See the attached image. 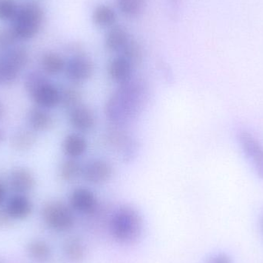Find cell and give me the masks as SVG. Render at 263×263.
Returning <instances> with one entry per match:
<instances>
[{"mask_svg": "<svg viewBox=\"0 0 263 263\" xmlns=\"http://www.w3.org/2000/svg\"><path fill=\"white\" fill-rule=\"evenodd\" d=\"M148 98V87L142 80L132 79L118 85L105 104V115L111 125L127 126L142 114Z\"/></svg>", "mask_w": 263, "mask_h": 263, "instance_id": "6da1fadb", "label": "cell"}, {"mask_svg": "<svg viewBox=\"0 0 263 263\" xmlns=\"http://www.w3.org/2000/svg\"><path fill=\"white\" fill-rule=\"evenodd\" d=\"M143 228L142 216L130 206L123 205L111 216L109 230L112 238L121 244L133 243L140 237Z\"/></svg>", "mask_w": 263, "mask_h": 263, "instance_id": "7a4b0ae2", "label": "cell"}, {"mask_svg": "<svg viewBox=\"0 0 263 263\" xmlns=\"http://www.w3.org/2000/svg\"><path fill=\"white\" fill-rule=\"evenodd\" d=\"M25 87L40 107L52 109L60 104L61 90L40 72H29L25 80Z\"/></svg>", "mask_w": 263, "mask_h": 263, "instance_id": "3957f363", "label": "cell"}, {"mask_svg": "<svg viewBox=\"0 0 263 263\" xmlns=\"http://www.w3.org/2000/svg\"><path fill=\"white\" fill-rule=\"evenodd\" d=\"M43 20V9L37 3H26L17 11L12 31L16 38L29 40L36 35Z\"/></svg>", "mask_w": 263, "mask_h": 263, "instance_id": "277c9868", "label": "cell"}, {"mask_svg": "<svg viewBox=\"0 0 263 263\" xmlns=\"http://www.w3.org/2000/svg\"><path fill=\"white\" fill-rule=\"evenodd\" d=\"M107 146L117 150L124 162H130L136 156L138 143L123 126L111 125L104 135Z\"/></svg>", "mask_w": 263, "mask_h": 263, "instance_id": "5b68a950", "label": "cell"}, {"mask_svg": "<svg viewBox=\"0 0 263 263\" xmlns=\"http://www.w3.org/2000/svg\"><path fill=\"white\" fill-rule=\"evenodd\" d=\"M28 60L29 55L23 48L6 51L0 57V84L9 85L15 82L20 71L27 64Z\"/></svg>", "mask_w": 263, "mask_h": 263, "instance_id": "8992f818", "label": "cell"}, {"mask_svg": "<svg viewBox=\"0 0 263 263\" xmlns=\"http://www.w3.org/2000/svg\"><path fill=\"white\" fill-rule=\"evenodd\" d=\"M43 217L46 225L55 231H68L75 224L72 208L59 201H52L45 205Z\"/></svg>", "mask_w": 263, "mask_h": 263, "instance_id": "52a82bcc", "label": "cell"}, {"mask_svg": "<svg viewBox=\"0 0 263 263\" xmlns=\"http://www.w3.org/2000/svg\"><path fill=\"white\" fill-rule=\"evenodd\" d=\"M114 168L109 161L104 159H90L83 165L82 178L91 185H100L111 180Z\"/></svg>", "mask_w": 263, "mask_h": 263, "instance_id": "ba28073f", "label": "cell"}, {"mask_svg": "<svg viewBox=\"0 0 263 263\" xmlns=\"http://www.w3.org/2000/svg\"><path fill=\"white\" fill-rule=\"evenodd\" d=\"M95 66L93 62L85 55L72 57L66 63V72L68 80L73 84H82L89 81L94 74Z\"/></svg>", "mask_w": 263, "mask_h": 263, "instance_id": "9c48e42d", "label": "cell"}, {"mask_svg": "<svg viewBox=\"0 0 263 263\" xmlns=\"http://www.w3.org/2000/svg\"><path fill=\"white\" fill-rule=\"evenodd\" d=\"M97 117L93 110L81 103L69 110V122L77 133L86 134L91 133L97 126Z\"/></svg>", "mask_w": 263, "mask_h": 263, "instance_id": "30bf717a", "label": "cell"}, {"mask_svg": "<svg viewBox=\"0 0 263 263\" xmlns=\"http://www.w3.org/2000/svg\"><path fill=\"white\" fill-rule=\"evenodd\" d=\"M69 203L72 210L86 215L95 213L99 206L95 193L86 187H79L72 190L69 196Z\"/></svg>", "mask_w": 263, "mask_h": 263, "instance_id": "8fae6325", "label": "cell"}, {"mask_svg": "<svg viewBox=\"0 0 263 263\" xmlns=\"http://www.w3.org/2000/svg\"><path fill=\"white\" fill-rule=\"evenodd\" d=\"M244 153L253 161L255 170L259 178L263 179V146L260 142L248 132H241L238 136Z\"/></svg>", "mask_w": 263, "mask_h": 263, "instance_id": "7c38bea8", "label": "cell"}, {"mask_svg": "<svg viewBox=\"0 0 263 263\" xmlns=\"http://www.w3.org/2000/svg\"><path fill=\"white\" fill-rule=\"evenodd\" d=\"M134 65L123 55L114 57L109 63L108 76L117 85L127 83L133 78Z\"/></svg>", "mask_w": 263, "mask_h": 263, "instance_id": "4fadbf2b", "label": "cell"}, {"mask_svg": "<svg viewBox=\"0 0 263 263\" xmlns=\"http://www.w3.org/2000/svg\"><path fill=\"white\" fill-rule=\"evenodd\" d=\"M87 139L80 133H72L66 135L62 143L63 153L69 159H78L86 154L88 150Z\"/></svg>", "mask_w": 263, "mask_h": 263, "instance_id": "5bb4252c", "label": "cell"}, {"mask_svg": "<svg viewBox=\"0 0 263 263\" xmlns=\"http://www.w3.org/2000/svg\"><path fill=\"white\" fill-rule=\"evenodd\" d=\"M130 40L126 29L122 26H114L106 34L105 47L109 52L120 53Z\"/></svg>", "mask_w": 263, "mask_h": 263, "instance_id": "9a60e30c", "label": "cell"}, {"mask_svg": "<svg viewBox=\"0 0 263 263\" xmlns=\"http://www.w3.org/2000/svg\"><path fill=\"white\" fill-rule=\"evenodd\" d=\"M11 187L17 193H26L31 191L35 185L33 174L27 168H18L11 173Z\"/></svg>", "mask_w": 263, "mask_h": 263, "instance_id": "2e32d148", "label": "cell"}, {"mask_svg": "<svg viewBox=\"0 0 263 263\" xmlns=\"http://www.w3.org/2000/svg\"><path fill=\"white\" fill-rule=\"evenodd\" d=\"M6 210L12 219H26L32 212V202L26 196L16 195L9 199Z\"/></svg>", "mask_w": 263, "mask_h": 263, "instance_id": "e0dca14e", "label": "cell"}, {"mask_svg": "<svg viewBox=\"0 0 263 263\" xmlns=\"http://www.w3.org/2000/svg\"><path fill=\"white\" fill-rule=\"evenodd\" d=\"M28 119L31 127L35 131L49 130L53 126V117L43 108H34L31 109Z\"/></svg>", "mask_w": 263, "mask_h": 263, "instance_id": "ac0fdd59", "label": "cell"}, {"mask_svg": "<svg viewBox=\"0 0 263 263\" xmlns=\"http://www.w3.org/2000/svg\"><path fill=\"white\" fill-rule=\"evenodd\" d=\"M83 165L79 162L78 159L68 158L62 162L60 167V179L66 182H72L82 178Z\"/></svg>", "mask_w": 263, "mask_h": 263, "instance_id": "d6986e66", "label": "cell"}, {"mask_svg": "<svg viewBox=\"0 0 263 263\" xmlns=\"http://www.w3.org/2000/svg\"><path fill=\"white\" fill-rule=\"evenodd\" d=\"M117 15L115 10L107 5L97 6L92 12L93 23L100 27H109L114 26L117 21Z\"/></svg>", "mask_w": 263, "mask_h": 263, "instance_id": "ffe728a7", "label": "cell"}, {"mask_svg": "<svg viewBox=\"0 0 263 263\" xmlns=\"http://www.w3.org/2000/svg\"><path fill=\"white\" fill-rule=\"evenodd\" d=\"M66 65L64 59L55 52H47L42 59V66L48 75L55 76L65 71Z\"/></svg>", "mask_w": 263, "mask_h": 263, "instance_id": "44dd1931", "label": "cell"}, {"mask_svg": "<svg viewBox=\"0 0 263 263\" xmlns=\"http://www.w3.org/2000/svg\"><path fill=\"white\" fill-rule=\"evenodd\" d=\"M28 253L35 262H46L50 259L52 251L50 247L45 241H32L28 246Z\"/></svg>", "mask_w": 263, "mask_h": 263, "instance_id": "7402d4cb", "label": "cell"}, {"mask_svg": "<svg viewBox=\"0 0 263 263\" xmlns=\"http://www.w3.org/2000/svg\"><path fill=\"white\" fill-rule=\"evenodd\" d=\"M83 101V93L77 86H66L61 90L60 105L68 111L78 105L81 104Z\"/></svg>", "mask_w": 263, "mask_h": 263, "instance_id": "603a6c76", "label": "cell"}, {"mask_svg": "<svg viewBox=\"0 0 263 263\" xmlns=\"http://www.w3.org/2000/svg\"><path fill=\"white\" fill-rule=\"evenodd\" d=\"M36 142V136L30 130H21L14 134L11 139V145L16 151L30 149Z\"/></svg>", "mask_w": 263, "mask_h": 263, "instance_id": "cb8c5ba5", "label": "cell"}, {"mask_svg": "<svg viewBox=\"0 0 263 263\" xmlns=\"http://www.w3.org/2000/svg\"><path fill=\"white\" fill-rule=\"evenodd\" d=\"M64 251L66 257L74 262H81L86 256V247L77 238L70 239L66 242Z\"/></svg>", "mask_w": 263, "mask_h": 263, "instance_id": "d4e9b609", "label": "cell"}, {"mask_svg": "<svg viewBox=\"0 0 263 263\" xmlns=\"http://www.w3.org/2000/svg\"><path fill=\"white\" fill-rule=\"evenodd\" d=\"M120 12L128 17L140 15L145 7V0H117Z\"/></svg>", "mask_w": 263, "mask_h": 263, "instance_id": "484cf974", "label": "cell"}, {"mask_svg": "<svg viewBox=\"0 0 263 263\" xmlns=\"http://www.w3.org/2000/svg\"><path fill=\"white\" fill-rule=\"evenodd\" d=\"M119 55H123L136 66L142 63L143 51L136 41L131 40Z\"/></svg>", "mask_w": 263, "mask_h": 263, "instance_id": "4316f807", "label": "cell"}, {"mask_svg": "<svg viewBox=\"0 0 263 263\" xmlns=\"http://www.w3.org/2000/svg\"><path fill=\"white\" fill-rule=\"evenodd\" d=\"M17 11L18 9L14 0H0V20H13Z\"/></svg>", "mask_w": 263, "mask_h": 263, "instance_id": "83f0119b", "label": "cell"}, {"mask_svg": "<svg viewBox=\"0 0 263 263\" xmlns=\"http://www.w3.org/2000/svg\"><path fill=\"white\" fill-rule=\"evenodd\" d=\"M15 39L16 36L12 29H0V52H6V49L13 44Z\"/></svg>", "mask_w": 263, "mask_h": 263, "instance_id": "f1b7e54d", "label": "cell"}, {"mask_svg": "<svg viewBox=\"0 0 263 263\" xmlns=\"http://www.w3.org/2000/svg\"><path fill=\"white\" fill-rule=\"evenodd\" d=\"M207 263H232V260L227 255L219 253L210 257Z\"/></svg>", "mask_w": 263, "mask_h": 263, "instance_id": "f546056e", "label": "cell"}, {"mask_svg": "<svg viewBox=\"0 0 263 263\" xmlns=\"http://www.w3.org/2000/svg\"><path fill=\"white\" fill-rule=\"evenodd\" d=\"M11 216L8 213L7 210L0 209V227H7L11 223Z\"/></svg>", "mask_w": 263, "mask_h": 263, "instance_id": "4dcf8cb0", "label": "cell"}, {"mask_svg": "<svg viewBox=\"0 0 263 263\" xmlns=\"http://www.w3.org/2000/svg\"><path fill=\"white\" fill-rule=\"evenodd\" d=\"M5 196H6V190H5L3 184L0 182V204L4 200Z\"/></svg>", "mask_w": 263, "mask_h": 263, "instance_id": "1f68e13d", "label": "cell"}, {"mask_svg": "<svg viewBox=\"0 0 263 263\" xmlns=\"http://www.w3.org/2000/svg\"><path fill=\"white\" fill-rule=\"evenodd\" d=\"M5 136H5L4 131H3V129H0V144L4 141Z\"/></svg>", "mask_w": 263, "mask_h": 263, "instance_id": "d6a6232c", "label": "cell"}, {"mask_svg": "<svg viewBox=\"0 0 263 263\" xmlns=\"http://www.w3.org/2000/svg\"><path fill=\"white\" fill-rule=\"evenodd\" d=\"M3 115H4V106L0 102V119L3 118Z\"/></svg>", "mask_w": 263, "mask_h": 263, "instance_id": "836d02e7", "label": "cell"}, {"mask_svg": "<svg viewBox=\"0 0 263 263\" xmlns=\"http://www.w3.org/2000/svg\"><path fill=\"white\" fill-rule=\"evenodd\" d=\"M0 263H1V262H0Z\"/></svg>", "mask_w": 263, "mask_h": 263, "instance_id": "e575fe53", "label": "cell"}]
</instances>
